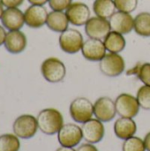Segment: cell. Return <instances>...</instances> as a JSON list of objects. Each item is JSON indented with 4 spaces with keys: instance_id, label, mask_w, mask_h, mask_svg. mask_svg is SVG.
<instances>
[{
    "instance_id": "cell-22",
    "label": "cell",
    "mask_w": 150,
    "mask_h": 151,
    "mask_svg": "<svg viewBox=\"0 0 150 151\" xmlns=\"http://www.w3.org/2000/svg\"><path fill=\"white\" fill-rule=\"evenodd\" d=\"M133 30L141 37H150V12H142L135 16Z\"/></svg>"
},
{
    "instance_id": "cell-24",
    "label": "cell",
    "mask_w": 150,
    "mask_h": 151,
    "mask_svg": "<svg viewBox=\"0 0 150 151\" xmlns=\"http://www.w3.org/2000/svg\"><path fill=\"white\" fill-rule=\"evenodd\" d=\"M20 142L19 137L11 134L0 135V151H19Z\"/></svg>"
},
{
    "instance_id": "cell-25",
    "label": "cell",
    "mask_w": 150,
    "mask_h": 151,
    "mask_svg": "<svg viewBox=\"0 0 150 151\" xmlns=\"http://www.w3.org/2000/svg\"><path fill=\"white\" fill-rule=\"evenodd\" d=\"M122 151H147L144 141L137 136L130 137L124 141L122 144Z\"/></svg>"
},
{
    "instance_id": "cell-12",
    "label": "cell",
    "mask_w": 150,
    "mask_h": 151,
    "mask_svg": "<svg viewBox=\"0 0 150 151\" xmlns=\"http://www.w3.org/2000/svg\"><path fill=\"white\" fill-rule=\"evenodd\" d=\"M81 131L83 139L87 142L92 144L100 142L103 139L105 134V129L103 122L97 119L93 118L82 124Z\"/></svg>"
},
{
    "instance_id": "cell-26",
    "label": "cell",
    "mask_w": 150,
    "mask_h": 151,
    "mask_svg": "<svg viewBox=\"0 0 150 151\" xmlns=\"http://www.w3.org/2000/svg\"><path fill=\"white\" fill-rule=\"evenodd\" d=\"M136 98L141 108L146 111H150V86H141L137 91Z\"/></svg>"
},
{
    "instance_id": "cell-7",
    "label": "cell",
    "mask_w": 150,
    "mask_h": 151,
    "mask_svg": "<svg viewBox=\"0 0 150 151\" xmlns=\"http://www.w3.org/2000/svg\"><path fill=\"white\" fill-rule=\"evenodd\" d=\"M115 105L118 115L130 119L136 117L141 108L136 96L127 93L120 94L115 100Z\"/></svg>"
},
{
    "instance_id": "cell-17",
    "label": "cell",
    "mask_w": 150,
    "mask_h": 151,
    "mask_svg": "<svg viewBox=\"0 0 150 151\" xmlns=\"http://www.w3.org/2000/svg\"><path fill=\"white\" fill-rule=\"evenodd\" d=\"M4 45L9 53L19 54L26 50L27 39L26 35L20 30L8 31Z\"/></svg>"
},
{
    "instance_id": "cell-21",
    "label": "cell",
    "mask_w": 150,
    "mask_h": 151,
    "mask_svg": "<svg viewBox=\"0 0 150 151\" xmlns=\"http://www.w3.org/2000/svg\"><path fill=\"white\" fill-rule=\"evenodd\" d=\"M93 12L95 16L109 19L117 12V8L114 0H95Z\"/></svg>"
},
{
    "instance_id": "cell-3",
    "label": "cell",
    "mask_w": 150,
    "mask_h": 151,
    "mask_svg": "<svg viewBox=\"0 0 150 151\" xmlns=\"http://www.w3.org/2000/svg\"><path fill=\"white\" fill-rule=\"evenodd\" d=\"M60 49L68 54H75L81 50L84 43L82 34L75 28H67L60 33L58 38Z\"/></svg>"
},
{
    "instance_id": "cell-11",
    "label": "cell",
    "mask_w": 150,
    "mask_h": 151,
    "mask_svg": "<svg viewBox=\"0 0 150 151\" xmlns=\"http://www.w3.org/2000/svg\"><path fill=\"white\" fill-rule=\"evenodd\" d=\"M94 115L103 123L113 120L117 115L115 102L108 96L98 98L94 104Z\"/></svg>"
},
{
    "instance_id": "cell-16",
    "label": "cell",
    "mask_w": 150,
    "mask_h": 151,
    "mask_svg": "<svg viewBox=\"0 0 150 151\" xmlns=\"http://www.w3.org/2000/svg\"><path fill=\"white\" fill-rule=\"evenodd\" d=\"M1 22L8 31L20 30L25 24L24 12L19 7L6 8L2 15Z\"/></svg>"
},
{
    "instance_id": "cell-18",
    "label": "cell",
    "mask_w": 150,
    "mask_h": 151,
    "mask_svg": "<svg viewBox=\"0 0 150 151\" xmlns=\"http://www.w3.org/2000/svg\"><path fill=\"white\" fill-rule=\"evenodd\" d=\"M115 135L120 140H126L135 135L137 132V124L133 119L120 117L114 123Z\"/></svg>"
},
{
    "instance_id": "cell-35",
    "label": "cell",
    "mask_w": 150,
    "mask_h": 151,
    "mask_svg": "<svg viewBox=\"0 0 150 151\" xmlns=\"http://www.w3.org/2000/svg\"><path fill=\"white\" fill-rule=\"evenodd\" d=\"M4 6L3 5V4H2V2H1V0H0V19H1V18H2V15H3L4 12Z\"/></svg>"
},
{
    "instance_id": "cell-2",
    "label": "cell",
    "mask_w": 150,
    "mask_h": 151,
    "mask_svg": "<svg viewBox=\"0 0 150 151\" xmlns=\"http://www.w3.org/2000/svg\"><path fill=\"white\" fill-rule=\"evenodd\" d=\"M41 73L42 77L48 82L58 83L65 77L66 67L59 58L50 57L42 63Z\"/></svg>"
},
{
    "instance_id": "cell-33",
    "label": "cell",
    "mask_w": 150,
    "mask_h": 151,
    "mask_svg": "<svg viewBox=\"0 0 150 151\" xmlns=\"http://www.w3.org/2000/svg\"><path fill=\"white\" fill-rule=\"evenodd\" d=\"M144 144H145V148H146V150L150 151V132L148 133L145 137H144Z\"/></svg>"
},
{
    "instance_id": "cell-20",
    "label": "cell",
    "mask_w": 150,
    "mask_h": 151,
    "mask_svg": "<svg viewBox=\"0 0 150 151\" xmlns=\"http://www.w3.org/2000/svg\"><path fill=\"white\" fill-rule=\"evenodd\" d=\"M103 41L107 51H109L110 53L119 54L125 50L126 45V41L124 37V35L112 30Z\"/></svg>"
},
{
    "instance_id": "cell-23",
    "label": "cell",
    "mask_w": 150,
    "mask_h": 151,
    "mask_svg": "<svg viewBox=\"0 0 150 151\" xmlns=\"http://www.w3.org/2000/svg\"><path fill=\"white\" fill-rule=\"evenodd\" d=\"M129 75H136V77L144 84L150 86V63L137 64L132 69L127 71Z\"/></svg>"
},
{
    "instance_id": "cell-30",
    "label": "cell",
    "mask_w": 150,
    "mask_h": 151,
    "mask_svg": "<svg viewBox=\"0 0 150 151\" xmlns=\"http://www.w3.org/2000/svg\"><path fill=\"white\" fill-rule=\"evenodd\" d=\"M76 151H98L97 148L92 144V143H84V144H81L77 150Z\"/></svg>"
},
{
    "instance_id": "cell-9",
    "label": "cell",
    "mask_w": 150,
    "mask_h": 151,
    "mask_svg": "<svg viewBox=\"0 0 150 151\" xmlns=\"http://www.w3.org/2000/svg\"><path fill=\"white\" fill-rule=\"evenodd\" d=\"M69 22L76 27L85 26L91 18V11L88 4L82 2H72L65 11Z\"/></svg>"
},
{
    "instance_id": "cell-6",
    "label": "cell",
    "mask_w": 150,
    "mask_h": 151,
    "mask_svg": "<svg viewBox=\"0 0 150 151\" xmlns=\"http://www.w3.org/2000/svg\"><path fill=\"white\" fill-rule=\"evenodd\" d=\"M99 69L107 77H118L124 73L126 62L121 55L109 52L99 62Z\"/></svg>"
},
{
    "instance_id": "cell-28",
    "label": "cell",
    "mask_w": 150,
    "mask_h": 151,
    "mask_svg": "<svg viewBox=\"0 0 150 151\" xmlns=\"http://www.w3.org/2000/svg\"><path fill=\"white\" fill-rule=\"evenodd\" d=\"M48 4L52 11L65 12L72 4V0H49Z\"/></svg>"
},
{
    "instance_id": "cell-27",
    "label": "cell",
    "mask_w": 150,
    "mask_h": 151,
    "mask_svg": "<svg viewBox=\"0 0 150 151\" xmlns=\"http://www.w3.org/2000/svg\"><path fill=\"white\" fill-rule=\"evenodd\" d=\"M117 11L132 13L138 6V0H114Z\"/></svg>"
},
{
    "instance_id": "cell-10",
    "label": "cell",
    "mask_w": 150,
    "mask_h": 151,
    "mask_svg": "<svg viewBox=\"0 0 150 151\" xmlns=\"http://www.w3.org/2000/svg\"><path fill=\"white\" fill-rule=\"evenodd\" d=\"M111 31L109 19L97 16L91 17L85 25V33L88 38L103 40Z\"/></svg>"
},
{
    "instance_id": "cell-29",
    "label": "cell",
    "mask_w": 150,
    "mask_h": 151,
    "mask_svg": "<svg viewBox=\"0 0 150 151\" xmlns=\"http://www.w3.org/2000/svg\"><path fill=\"white\" fill-rule=\"evenodd\" d=\"M1 2L6 8H16L20 6L24 0H1Z\"/></svg>"
},
{
    "instance_id": "cell-32",
    "label": "cell",
    "mask_w": 150,
    "mask_h": 151,
    "mask_svg": "<svg viewBox=\"0 0 150 151\" xmlns=\"http://www.w3.org/2000/svg\"><path fill=\"white\" fill-rule=\"evenodd\" d=\"M27 2L34 5H44L49 2V0H27Z\"/></svg>"
},
{
    "instance_id": "cell-14",
    "label": "cell",
    "mask_w": 150,
    "mask_h": 151,
    "mask_svg": "<svg viewBox=\"0 0 150 151\" xmlns=\"http://www.w3.org/2000/svg\"><path fill=\"white\" fill-rule=\"evenodd\" d=\"M48 14L44 5L31 4L24 12L25 24L31 28H40L46 25Z\"/></svg>"
},
{
    "instance_id": "cell-19",
    "label": "cell",
    "mask_w": 150,
    "mask_h": 151,
    "mask_svg": "<svg viewBox=\"0 0 150 151\" xmlns=\"http://www.w3.org/2000/svg\"><path fill=\"white\" fill-rule=\"evenodd\" d=\"M69 19L66 16L65 12L61 11H51L48 14L46 26L53 32L62 33L69 28Z\"/></svg>"
},
{
    "instance_id": "cell-5",
    "label": "cell",
    "mask_w": 150,
    "mask_h": 151,
    "mask_svg": "<svg viewBox=\"0 0 150 151\" xmlns=\"http://www.w3.org/2000/svg\"><path fill=\"white\" fill-rule=\"evenodd\" d=\"M38 124L35 117L30 114L19 116L13 122L12 130L16 136L27 140L34 137L38 131Z\"/></svg>"
},
{
    "instance_id": "cell-31",
    "label": "cell",
    "mask_w": 150,
    "mask_h": 151,
    "mask_svg": "<svg viewBox=\"0 0 150 151\" xmlns=\"http://www.w3.org/2000/svg\"><path fill=\"white\" fill-rule=\"evenodd\" d=\"M6 35H7V33L5 31V28L0 25V46L4 45L5 38H6Z\"/></svg>"
},
{
    "instance_id": "cell-13",
    "label": "cell",
    "mask_w": 150,
    "mask_h": 151,
    "mask_svg": "<svg viewBox=\"0 0 150 151\" xmlns=\"http://www.w3.org/2000/svg\"><path fill=\"white\" fill-rule=\"evenodd\" d=\"M80 51L82 53V56L87 60L92 62H100L107 54V50L104 46L103 41L92 38H88V40L84 41Z\"/></svg>"
},
{
    "instance_id": "cell-15",
    "label": "cell",
    "mask_w": 150,
    "mask_h": 151,
    "mask_svg": "<svg viewBox=\"0 0 150 151\" xmlns=\"http://www.w3.org/2000/svg\"><path fill=\"white\" fill-rule=\"evenodd\" d=\"M110 25L112 31L122 35H127L133 30L134 18L131 13L117 11L110 19Z\"/></svg>"
},
{
    "instance_id": "cell-8",
    "label": "cell",
    "mask_w": 150,
    "mask_h": 151,
    "mask_svg": "<svg viewBox=\"0 0 150 151\" xmlns=\"http://www.w3.org/2000/svg\"><path fill=\"white\" fill-rule=\"evenodd\" d=\"M83 139L81 127L76 124L67 123L64 124L57 133V141L63 147L74 148Z\"/></svg>"
},
{
    "instance_id": "cell-1",
    "label": "cell",
    "mask_w": 150,
    "mask_h": 151,
    "mask_svg": "<svg viewBox=\"0 0 150 151\" xmlns=\"http://www.w3.org/2000/svg\"><path fill=\"white\" fill-rule=\"evenodd\" d=\"M38 128L46 135H54L64 126L62 113L54 108H47L41 111L37 115Z\"/></svg>"
},
{
    "instance_id": "cell-34",
    "label": "cell",
    "mask_w": 150,
    "mask_h": 151,
    "mask_svg": "<svg viewBox=\"0 0 150 151\" xmlns=\"http://www.w3.org/2000/svg\"><path fill=\"white\" fill-rule=\"evenodd\" d=\"M56 151H76L73 148H68V147H63L61 146L60 148H58Z\"/></svg>"
},
{
    "instance_id": "cell-4",
    "label": "cell",
    "mask_w": 150,
    "mask_h": 151,
    "mask_svg": "<svg viewBox=\"0 0 150 151\" xmlns=\"http://www.w3.org/2000/svg\"><path fill=\"white\" fill-rule=\"evenodd\" d=\"M70 116L73 121L83 124L94 115V104L86 97H77L70 104Z\"/></svg>"
}]
</instances>
